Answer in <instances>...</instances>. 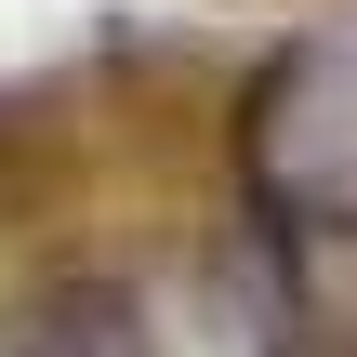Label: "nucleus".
Returning a JSON list of instances; mask_svg holds the SVG:
<instances>
[{
	"label": "nucleus",
	"mask_w": 357,
	"mask_h": 357,
	"mask_svg": "<svg viewBox=\"0 0 357 357\" xmlns=\"http://www.w3.org/2000/svg\"><path fill=\"white\" fill-rule=\"evenodd\" d=\"M26 357H146V318H132V291H66L26 331Z\"/></svg>",
	"instance_id": "1"
}]
</instances>
